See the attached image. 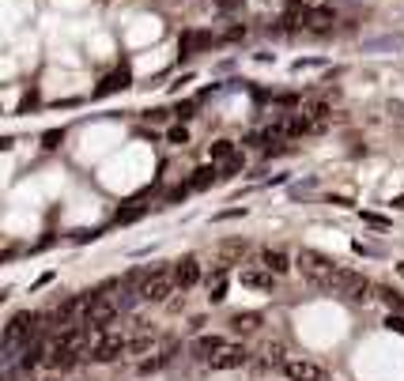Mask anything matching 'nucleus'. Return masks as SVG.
I'll use <instances>...</instances> for the list:
<instances>
[{
  "label": "nucleus",
  "instance_id": "nucleus-7",
  "mask_svg": "<svg viewBox=\"0 0 404 381\" xmlns=\"http://www.w3.org/2000/svg\"><path fill=\"white\" fill-rule=\"evenodd\" d=\"M204 363H208L212 370H238V366H246V363H249V351H246L242 344H223L220 351L208 355Z\"/></svg>",
  "mask_w": 404,
  "mask_h": 381
},
{
  "label": "nucleus",
  "instance_id": "nucleus-27",
  "mask_svg": "<svg viewBox=\"0 0 404 381\" xmlns=\"http://www.w3.org/2000/svg\"><path fill=\"white\" fill-rule=\"evenodd\" d=\"M363 223H370V226H381V231L389 226V219H386V215H374V212H363Z\"/></svg>",
  "mask_w": 404,
  "mask_h": 381
},
{
  "label": "nucleus",
  "instance_id": "nucleus-23",
  "mask_svg": "<svg viewBox=\"0 0 404 381\" xmlns=\"http://www.w3.org/2000/svg\"><path fill=\"white\" fill-rule=\"evenodd\" d=\"M378 298L389 306V313H400L404 310V295H397L393 287H378Z\"/></svg>",
  "mask_w": 404,
  "mask_h": 381
},
{
  "label": "nucleus",
  "instance_id": "nucleus-2",
  "mask_svg": "<svg viewBox=\"0 0 404 381\" xmlns=\"http://www.w3.org/2000/svg\"><path fill=\"white\" fill-rule=\"evenodd\" d=\"M295 268L302 272V276H307L314 287H325L329 291L333 287V276H336V260H329L325 253H318V249H299V253H295Z\"/></svg>",
  "mask_w": 404,
  "mask_h": 381
},
{
  "label": "nucleus",
  "instance_id": "nucleus-11",
  "mask_svg": "<svg viewBox=\"0 0 404 381\" xmlns=\"http://www.w3.org/2000/svg\"><path fill=\"white\" fill-rule=\"evenodd\" d=\"M257 265H265L268 272L283 276V272H291V257L283 253V249H261V253H257Z\"/></svg>",
  "mask_w": 404,
  "mask_h": 381
},
{
  "label": "nucleus",
  "instance_id": "nucleus-8",
  "mask_svg": "<svg viewBox=\"0 0 404 381\" xmlns=\"http://www.w3.org/2000/svg\"><path fill=\"white\" fill-rule=\"evenodd\" d=\"M280 370H283L291 381H325V370H321L318 363H310V358H287Z\"/></svg>",
  "mask_w": 404,
  "mask_h": 381
},
{
  "label": "nucleus",
  "instance_id": "nucleus-28",
  "mask_svg": "<svg viewBox=\"0 0 404 381\" xmlns=\"http://www.w3.org/2000/svg\"><path fill=\"white\" fill-rule=\"evenodd\" d=\"M140 215H144V208H125V212H117V223H133Z\"/></svg>",
  "mask_w": 404,
  "mask_h": 381
},
{
  "label": "nucleus",
  "instance_id": "nucleus-24",
  "mask_svg": "<svg viewBox=\"0 0 404 381\" xmlns=\"http://www.w3.org/2000/svg\"><path fill=\"white\" fill-rule=\"evenodd\" d=\"M117 87H129V72H117V75H110V80H102L98 95H110V91H117Z\"/></svg>",
  "mask_w": 404,
  "mask_h": 381
},
{
  "label": "nucleus",
  "instance_id": "nucleus-30",
  "mask_svg": "<svg viewBox=\"0 0 404 381\" xmlns=\"http://www.w3.org/2000/svg\"><path fill=\"white\" fill-rule=\"evenodd\" d=\"M57 140H64V133H46V147H57Z\"/></svg>",
  "mask_w": 404,
  "mask_h": 381
},
{
  "label": "nucleus",
  "instance_id": "nucleus-25",
  "mask_svg": "<svg viewBox=\"0 0 404 381\" xmlns=\"http://www.w3.org/2000/svg\"><path fill=\"white\" fill-rule=\"evenodd\" d=\"M170 144H189V133H185V125H174L170 133H167Z\"/></svg>",
  "mask_w": 404,
  "mask_h": 381
},
{
  "label": "nucleus",
  "instance_id": "nucleus-14",
  "mask_svg": "<svg viewBox=\"0 0 404 381\" xmlns=\"http://www.w3.org/2000/svg\"><path fill=\"white\" fill-rule=\"evenodd\" d=\"M246 242H223L220 249H215V260H220V265L223 268H231V265H238V260H242L246 257Z\"/></svg>",
  "mask_w": 404,
  "mask_h": 381
},
{
  "label": "nucleus",
  "instance_id": "nucleus-21",
  "mask_svg": "<svg viewBox=\"0 0 404 381\" xmlns=\"http://www.w3.org/2000/svg\"><path fill=\"white\" fill-rule=\"evenodd\" d=\"M208 298H212V302H223V298H227V268H223V265L215 268V276L208 279Z\"/></svg>",
  "mask_w": 404,
  "mask_h": 381
},
{
  "label": "nucleus",
  "instance_id": "nucleus-29",
  "mask_svg": "<svg viewBox=\"0 0 404 381\" xmlns=\"http://www.w3.org/2000/svg\"><path fill=\"white\" fill-rule=\"evenodd\" d=\"M386 110H389L393 117H400V121H404V102H389V106H386Z\"/></svg>",
  "mask_w": 404,
  "mask_h": 381
},
{
  "label": "nucleus",
  "instance_id": "nucleus-20",
  "mask_svg": "<svg viewBox=\"0 0 404 381\" xmlns=\"http://www.w3.org/2000/svg\"><path fill=\"white\" fill-rule=\"evenodd\" d=\"M215 178H220L215 162H212V167H196V170H193V178H189V189H208Z\"/></svg>",
  "mask_w": 404,
  "mask_h": 381
},
{
  "label": "nucleus",
  "instance_id": "nucleus-16",
  "mask_svg": "<svg viewBox=\"0 0 404 381\" xmlns=\"http://www.w3.org/2000/svg\"><path fill=\"white\" fill-rule=\"evenodd\" d=\"M287 347H283L280 340H268L265 347H261V366H283V363H287Z\"/></svg>",
  "mask_w": 404,
  "mask_h": 381
},
{
  "label": "nucleus",
  "instance_id": "nucleus-12",
  "mask_svg": "<svg viewBox=\"0 0 404 381\" xmlns=\"http://www.w3.org/2000/svg\"><path fill=\"white\" fill-rule=\"evenodd\" d=\"M302 117H307V121L314 125V133H318V128H325V121H329V102H321V99H314V102H302V110H299Z\"/></svg>",
  "mask_w": 404,
  "mask_h": 381
},
{
  "label": "nucleus",
  "instance_id": "nucleus-4",
  "mask_svg": "<svg viewBox=\"0 0 404 381\" xmlns=\"http://www.w3.org/2000/svg\"><path fill=\"white\" fill-rule=\"evenodd\" d=\"M117 313H125V306H121V298L117 295H102V291H95V298H91V306H87V313H83V325L87 329H106Z\"/></svg>",
  "mask_w": 404,
  "mask_h": 381
},
{
  "label": "nucleus",
  "instance_id": "nucleus-1",
  "mask_svg": "<svg viewBox=\"0 0 404 381\" xmlns=\"http://www.w3.org/2000/svg\"><path fill=\"white\" fill-rule=\"evenodd\" d=\"M336 23V16L329 12L325 4H307V0H295V4L287 8V16L280 19V35H329Z\"/></svg>",
  "mask_w": 404,
  "mask_h": 381
},
{
  "label": "nucleus",
  "instance_id": "nucleus-32",
  "mask_svg": "<svg viewBox=\"0 0 404 381\" xmlns=\"http://www.w3.org/2000/svg\"><path fill=\"white\" fill-rule=\"evenodd\" d=\"M397 272H400V279H404V260H400V265H397Z\"/></svg>",
  "mask_w": 404,
  "mask_h": 381
},
{
  "label": "nucleus",
  "instance_id": "nucleus-18",
  "mask_svg": "<svg viewBox=\"0 0 404 381\" xmlns=\"http://www.w3.org/2000/svg\"><path fill=\"white\" fill-rule=\"evenodd\" d=\"M208 155H212V162H234L238 159V147H234V140H215Z\"/></svg>",
  "mask_w": 404,
  "mask_h": 381
},
{
  "label": "nucleus",
  "instance_id": "nucleus-3",
  "mask_svg": "<svg viewBox=\"0 0 404 381\" xmlns=\"http://www.w3.org/2000/svg\"><path fill=\"white\" fill-rule=\"evenodd\" d=\"M174 272L167 268H155V272H144L136 283V298L140 302H151V306H159V302H167V295H174Z\"/></svg>",
  "mask_w": 404,
  "mask_h": 381
},
{
  "label": "nucleus",
  "instance_id": "nucleus-26",
  "mask_svg": "<svg viewBox=\"0 0 404 381\" xmlns=\"http://www.w3.org/2000/svg\"><path fill=\"white\" fill-rule=\"evenodd\" d=\"M386 329H389V332H400V336H404V318H400V313H389V318H386Z\"/></svg>",
  "mask_w": 404,
  "mask_h": 381
},
{
  "label": "nucleus",
  "instance_id": "nucleus-6",
  "mask_svg": "<svg viewBox=\"0 0 404 381\" xmlns=\"http://www.w3.org/2000/svg\"><path fill=\"white\" fill-rule=\"evenodd\" d=\"M329 291H336V295H347V298H355V302L374 298V295H370V291H374V283H370L363 272H352V268H336Z\"/></svg>",
  "mask_w": 404,
  "mask_h": 381
},
{
  "label": "nucleus",
  "instance_id": "nucleus-15",
  "mask_svg": "<svg viewBox=\"0 0 404 381\" xmlns=\"http://www.w3.org/2000/svg\"><path fill=\"white\" fill-rule=\"evenodd\" d=\"M208 46H215V38L208 30H185L182 35V53H196V49H208Z\"/></svg>",
  "mask_w": 404,
  "mask_h": 381
},
{
  "label": "nucleus",
  "instance_id": "nucleus-13",
  "mask_svg": "<svg viewBox=\"0 0 404 381\" xmlns=\"http://www.w3.org/2000/svg\"><path fill=\"white\" fill-rule=\"evenodd\" d=\"M261 321H265V318H261V313H254V310L234 313V318H231V332H234V336H249V332L261 329Z\"/></svg>",
  "mask_w": 404,
  "mask_h": 381
},
{
  "label": "nucleus",
  "instance_id": "nucleus-22",
  "mask_svg": "<svg viewBox=\"0 0 404 381\" xmlns=\"http://www.w3.org/2000/svg\"><path fill=\"white\" fill-rule=\"evenodd\" d=\"M155 340H159V336H155V332H148L144 325H140V336H133V340H129V355L151 351V347H155Z\"/></svg>",
  "mask_w": 404,
  "mask_h": 381
},
{
  "label": "nucleus",
  "instance_id": "nucleus-5",
  "mask_svg": "<svg viewBox=\"0 0 404 381\" xmlns=\"http://www.w3.org/2000/svg\"><path fill=\"white\" fill-rule=\"evenodd\" d=\"M121 355H129V340H125V336L110 332V329H98L87 358H91V363H114V358H121Z\"/></svg>",
  "mask_w": 404,
  "mask_h": 381
},
{
  "label": "nucleus",
  "instance_id": "nucleus-19",
  "mask_svg": "<svg viewBox=\"0 0 404 381\" xmlns=\"http://www.w3.org/2000/svg\"><path fill=\"white\" fill-rule=\"evenodd\" d=\"M223 344H227L223 336H201V340L193 344V355H196V358H208V355H215V351H220Z\"/></svg>",
  "mask_w": 404,
  "mask_h": 381
},
{
  "label": "nucleus",
  "instance_id": "nucleus-9",
  "mask_svg": "<svg viewBox=\"0 0 404 381\" xmlns=\"http://www.w3.org/2000/svg\"><path fill=\"white\" fill-rule=\"evenodd\" d=\"M174 283H178V291H189L201 283V260L196 257H182V260H174Z\"/></svg>",
  "mask_w": 404,
  "mask_h": 381
},
{
  "label": "nucleus",
  "instance_id": "nucleus-33",
  "mask_svg": "<svg viewBox=\"0 0 404 381\" xmlns=\"http://www.w3.org/2000/svg\"><path fill=\"white\" fill-rule=\"evenodd\" d=\"M325 381H329V377H325Z\"/></svg>",
  "mask_w": 404,
  "mask_h": 381
},
{
  "label": "nucleus",
  "instance_id": "nucleus-17",
  "mask_svg": "<svg viewBox=\"0 0 404 381\" xmlns=\"http://www.w3.org/2000/svg\"><path fill=\"white\" fill-rule=\"evenodd\" d=\"M174 355H178V344H167V347H162V351H159L155 358H144V363H140V374H151V370H162V366H167Z\"/></svg>",
  "mask_w": 404,
  "mask_h": 381
},
{
  "label": "nucleus",
  "instance_id": "nucleus-10",
  "mask_svg": "<svg viewBox=\"0 0 404 381\" xmlns=\"http://www.w3.org/2000/svg\"><path fill=\"white\" fill-rule=\"evenodd\" d=\"M280 276L276 272H268L265 265H254L242 272V287H254V291H272V283H276Z\"/></svg>",
  "mask_w": 404,
  "mask_h": 381
},
{
  "label": "nucleus",
  "instance_id": "nucleus-31",
  "mask_svg": "<svg viewBox=\"0 0 404 381\" xmlns=\"http://www.w3.org/2000/svg\"><path fill=\"white\" fill-rule=\"evenodd\" d=\"M393 208H400V212H404V193H400V197H393Z\"/></svg>",
  "mask_w": 404,
  "mask_h": 381
}]
</instances>
